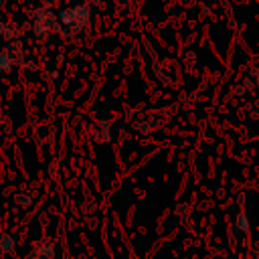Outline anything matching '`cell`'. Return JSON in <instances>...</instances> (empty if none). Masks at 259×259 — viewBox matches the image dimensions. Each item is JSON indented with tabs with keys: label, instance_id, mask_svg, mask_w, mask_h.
I'll return each instance as SVG.
<instances>
[{
	"label": "cell",
	"instance_id": "obj_1",
	"mask_svg": "<svg viewBox=\"0 0 259 259\" xmlns=\"http://www.w3.org/2000/svg\"><path fill=\"white\" fill-rule=\"evenodd\" d=\"M14 247H16V243H14V239L10 235H2L0 237V251L2 253H12Z\"/></svg>",
	"mask_w": 259,
	"mask_h": 259
}]
</instances>
